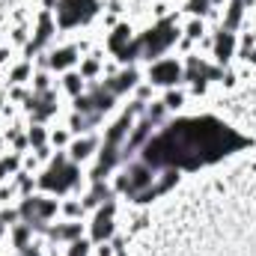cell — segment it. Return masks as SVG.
Segmentation results:
<instances>
[{
  "mask_svg": "<svg viewBox=\"0 0 256 256\" xmlns=\"http://www.w3.org/2000/svg\"><path fill=\"white\" fill-rule=\"evenodd\" d=\"M230 54H232V33H224V36L218 39V57L226 60Z\"/></svg>",
  "mask_w": 256,
  "mask_h": 256,
  "instance_id": "9",
  "label": "cell"
},
{
  "mask_svg": "<svg viewBox=\"0 0 256 256\" xmlns=\"http://www.w3.org/2000/svg\"><path fill=\"white\" fill-rule=\"evenodd\" d=\"M74 182V167L66 164V158H57V164L48 170V176L42 179L45 188H54V191H66L68 185Z\"/></svg>",
  "mask_w": 256,
  "mask_h": 256,
  "instance_id": "5",
  "label": "cell"
},
{
  "mask_svg": "<svg viewBox=\"0 0 256 256\" xmlns=\"http://www.w3.org/2000/svg\"><path fill=\"white\" fill-rule=\"evenodd\" d=\"M208 9V0H191V12H206Z\"/></svg>",
  "mask_w": 256,
  "mask_h": 256,
  "instance_id": "12",
  "label": "cell"
},
{
  "mask_svg": "<svg viewBox=\"0 0 256 256\" xmlns=\"http://www.w3.org/2000/svg\"><path fill=\"white\" fill-rule=\"evenodd\" d=\"M90 149H92V140H84V143H78V146H74V155H78V158H84Z\"/></svg>",
  "mask_w": 256,
  "mask_h": 256,
  "instance_id": "11",
  "label": "cell"
},
{
  "mask_svg": "<svg viewBox=\"0 0 256 256\" xmlns=\"http://www.w3.org/2000/svg\"><path fill=\"white\" fill-rule=\"evenodd\" d=\"M131 126V116H122L116 126H114V131L108 134V149H104V155H102V164H98V170H96V176H102L114 161H116V146H120V140H122V134H126V128Z\"/></svg>",
  "mask_w": 256,
  "mask_h": 256,
  "instance_id": "4",
  "label": "cell"
},
{
  "mask_svg": "<svg viewBox=\"0 0 256 256\" xmlns=\"http://www.w3.org/2000/svg\"><path fill=\"white\" fill-rule=\"evenodd\" d=\"M110 212H114V206H108V208L98 214V220H96V238H104V236L110 232Z\"/></svg>",
  "mask_w": 256,
  "mask_h": 256,
  "instance_id": "8",
  "label": "cell"
},
{
  "mask_svg": "<svg viewBox=\"0 0 256 256\" xmlns=\"http://www.w3.org/2000/svg\"><path fill=\"white\" fill-rule=\"evenodd\" d=\"M152 182V173H149V164L146 167H131L126 173V179H122V191L128 194H140L143 185H149Z\"/></svg>",
  "mask_w": 256,
  "mask_h": 256,
  "instance_id": "6",
  "label": "cell"
},
{
  "mask_svg": "<svg viewBox=\"0 0 256 256\" xmlns=\"http://www.w3.org/2000/svg\"><path fill=\"white\" fill-rule=\"evenodd\" d=\"M179 74H182V68L173 63V60H167V63H155L152 66V72H149V78H152L155 84H173V80H179Z\"/></svg>",
  "mask_w": 256,
  "mask_h": 256,
  "instance_id": "7",
  "label": "cell"
},
{
  "mask_svg": "<svg viewBox=\"0 0 256 256\" xmlns=\"http://www.w3.org/2000/svg\"><path fill=\"white\" fill-rule=\"evenodd\" d=\"M96 15V0H63L60 3V24L72 27L78 21H90Z\"/></svg>",
  "mask_w": 256,
  "mask_h": 256,
  "instance_id": "3",
  "label": "cell"
},
{
  "mask_svg": "<svg viewBox=\"0 0 256 256\" xmlns=\"http://www.w3.org/2000/svg\"><path fill=\"white\" fill-rule=\"evenodd\" d=\"M248 146L242 134L212 116L179 120L161 131L143 152L149 167H200Z\"/></svg>",
  "mask_w": 256,
  "mask_h": 256,
  "instance_id": "1",
  "label": "cell"
},
{
  "mask_svg": "<svg viewBox=\"0 0 256 256\" xmlns=\"http://www.w3.org/2000/svg\"><path fill=\"white\" fill-rule=\"evenodd\" d=\"M176 39V30H173V21H161L155 30H149L134 48H131V54H143V57H155V54H161L170 42Z\"/></svg>",
  "mask_w": 256,
  "mask_h": 256,
  "instance_id": "2",
  "label": "cell"
},
{
  "mask_svg": "<svg viewBox=\"0 0 256 256\" xmlns=\"http://www.w3.org/2000/svg\"><path fill=\"white\" fill-rule=\"evenodd\" d=\"M72 60H74V51H60V54H54V60H51V63L57 66V68H63V66H68Z\"/></svg>",
  "mask_w": 256,
  "mask_h": 256,
  "instance_id": "10",
  "label": "cell"
}]
</instances>
